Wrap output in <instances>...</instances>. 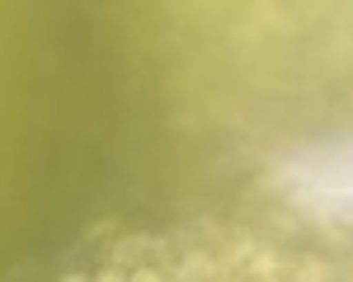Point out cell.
I'll return each instance as SVG.
<instances>
[{
	"label": "cell",
	"mask_w": 353,
	"mask_h": 282,
	"mask_svg": "<svg viewBox=\"0 0 353 282\" xmlns=\"http://www.w3.org/2000/svg\"><path fill=\"white\" fill-rule=\"evenodd\" d=\"M156 250V240H151V235H123V240H118V245H113V268H123V273H132L137 263L132 259H146V254Z\"/></svg>",
	"instance_id": "1"
},
{
	"label": "cell",
	"mask_w": 353,
	"mask_h": 282,
	"mask_svg": "<svg viewBox=\"0 0 353 282\" xmlns=\"http://www.w3.org/2000/svg\"><path fill=\"white\" fill-rule=\"evenodd\" d=\"M170 278L174 282H212L217 278V263H212L208 254H189L179 268H170Z\"/></svg>",
	"instance_id": "2"
},
{
	"label": "cell",
	"mask_w": 353,
	"mask_h": 282,
	"mask_svg": "<svg viewBox=\"0 0 353 282\" xmlns=\"http://www.w3.org/2000/svg\"><path fill=\"white\" fill-rule=\"evenodd\" d=\"M330 278V268H325V259H316V254H306L301 263H292V282H325Z\"/></svg>",
	"instance_id": "3"
},
{
	"label": "cell",
	"mask_w": 353,
	"mask_h": 282,
	"mask_svg": "<svg viewBox=\"0 0 353 282\" xmlns=\"http://www.w3.org/2000/svg\"><path fill=\"white\" fill-rule=\"evenodd\" d=\"M128 282H174V278H170V263H141L128 273Z\"/></svg>",
	"instance_id": "4"
},
{
	"label": "cell",
	"mask_w": 353,
	"mask_h": 282,
	"mask_svg": "<svg viewBox=\"0 0 353 282\" xmlns=\"http://www.w3.org/2000/svg\"><path fill=\"white\" fill-rule=\"evenodd\" d=\"M250 273H254V278H278V254L259 250L254 259H250Z\"/></svg>",
	"instance_id": "5"
},
{
	"label": "cell",
	"mask_w": 353,
	"mask_h": 282,
	"mask_svg": "<svg viewBox=\"0 0 353 282\" xmlns=\"http://www.w3.org/2000/svg\"><path fill=\"white\" fill-rule=\"evenodd\" d=\"M90 282H128V273H123V268H113V263H109V268H99V273H94Z\"/></svg>",
	"instance_id": "6"
}]
</instances>
